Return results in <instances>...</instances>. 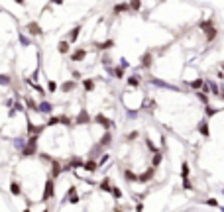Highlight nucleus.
<instances>
[{
  "label": "nucleus",
  "mask_w": 224,
  "mask_h": 212,
  "mask_svg": "<svg viewBox=\"0 0 224 212\" xmlns=\"http://www.w3.org/2000/svg\"><path fill=\"white\" fill-rule=\"evenodd\" d=\"M220 67H222V69H224V63H222V65H220Z\"/></svg>",
  "instance_id": "nucleus-4"
},
{
  "label": "nucleus",
  "mask_w": 224,
  "mask_h": 212,
  "mask_svg": "<svg viewBox=\"0 0 224 212\" xmlns=\"http://www.w3.org/2000/svg\"><path fill=\"white\" fill-rule=\"evenodd\" d=\"M205 112H206V116H212V114H214V108H210V106H206V108H205Z\"/></svg>",
  "instance_id": "nucleus-3"
},
{
  "label": "nucleus",
  "mask_w": 224,
  "mask_h": 212,
  "mask_svg": "<svg viewBox=\"0 0 224 212\" xmlns=\"http://www.w3.org/2000/svg\"><path fill=\"white\" fill-rule=\"evenodd\" d=\"M191 87H193L195 91H199L201 87H205V81H202V79H197V81H193V83H191Z\"/></svg>",
  "instance_id": "nucleus-2"
},
{
  "label": "nucleus",
  "mask_w": 224,
  "mask_h": 212,
  "mask_svg": "<svg viewBox=\"0 0 224 212\" xmlns=\"http://www.w3.org/2000/svg\"><path fill=\"white\" fill-rule=\"evenodd\" d=\"M199 132H201V134L205 136V137H209V136H210V130H209V122H206V120H202L201 124H199Z\"/></svg>",
  "instance_id": "nucleus-1"
}]
</instances>
